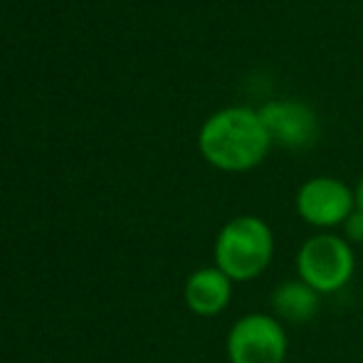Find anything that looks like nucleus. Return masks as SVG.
<instances>
[{
	"label": "nucleus",
	"instance_id": "obj_1",
	"mask_svg": "<svg viewBox=\"0 0 363 363\" xmlns=\"http://www.w3.org/2000/svg\"><path fill=\"white\" fill-rule=\"evenodd\" d=\"M272 146L267 126L257 109L228 106L203 124L198 148L211 166L228 173H245L264 161Z\"/></svg>",
	"mask_w": 363,
	"mask_h": 363
},
{
	"label": "nucleus",
	"instance_id": "obj_2",
	"mask_svg": "<svg viewBox=\"0 0 363 363\" xmlns=\"http://www.w3.org/2000/svg\"><path fill=\"white\" fill-rule=\"evenodd\" d=\"M216 267L233 282H252L267 272L274 257V233L262 218L240 216L220 228L216 238Z\"/></svg>",
	"mask_w": 363,
	"mask_h": 363
},
{
	"label": "nucleus",
	"instance_id": "obj_3",
	"mask_svg": "<svg viewBox=\"0 0 363 363\" xmlns=\"http://www.w3.org/2000/svg\"><path fill=\"white\" fill-rule=\"evenodd\" d=\"M356 272L354 245L341 235L316 233L296 252V274L319 294H334L351 282Z\"/></svg>",
	"mask_w": 363,
	"mask_h": 363
},
{
	"label": "nucleus",
	"instance_id": "obj_4",
	"mask_svg": "<svg viewBox=\"0 0 363 363\" xmlns=\"http://www.w3.org/2000/svg\"><path fill=\"white\" fill-rule=\"evenodd\" d=\"M287 331L272 314H247L228 334L230 363H284Z\"/></svg>",
	"mask_w": 363,
	"mask_h": 363
},
{
	"label": "nucleus",
	"instance_id": "obj_5",
	"mask_svg": "<svg viewBox=\"0 0 363 363\" xmlns=\"http://www.w3.org/2000/svg\"><path fill=\"white\" fill-rule=\"evenodd\" d=\"M294 203L299 218L324 233V230L341 228L346 218L356 211V191H351L339 178L316 176L296 191Z\"/></svg>",
	"mask_w": 363,
	"mask_h": 363
},
{
	"label": "nucleus",
	"instance_id": "obj_6",
	"mask_svg": "<svg viewBox=\"0 0 363 363\" xmlns=\"http://www.w3.org/2000/svg\"><path fill=\"white\" fill-rule=\"evenodd\" d=\"M257 111L272 136V144H282L284 148H306L314 144L319 119H316L314 109H309L306 104L279 99L267 101Z\"/></svg>",
	"mask_w": 363,
	"mask_h": 363
},
{
	"label": "nucleus",
	"instance_id": "obj_7",
	"mask_svg": "<svg viewBox=\"0 0 363 363\" xmlns=\"http://www.w3.org/2000/svg\"><path fill=\"white\" fill-rule=\"evenodd\" d=\"M186 304L198 316H218L228 309L233 296V279L218 267H203L193 272L183 289Z\"/></svg>",
	"mask_w": 363,
	"mask_h": 363
},
{
	"label": "nucleus",
	"instance_id": "obj_8",
	"mask_svg": "<svg viewBox=\"0 0 363 363\" xmlns=\"http://www.w3.org/2000/svg\"><path fill=\"white\" fill-rule=\"evenodd\" d=\"M319 304L321 294L301 279H289L272 291V316L282 324H309L319 311Z\"/></svg>",
	"mask_w": 363,
	"mask_h": 363
},
{
	"label": "nucleus",
	"instance_id": "obj_9",
	"mask_svg": "<svg viewBox=\"0 0 363 363\" xmlns=\"http://www.w3.org/2000/svg\"><path fill=\"white\" fill-rule=\"evenodd\" d=\"M341 228H344V240H346V242L363 245V211H361V208H356V211L346 218V223L341 225Z\"/></svg>",
	"mask_w": 363,
	"mask_h": 363
},
{
	"label": "nucleus",
	"instance_id": "obj_10",
	"mask_svg": "<svg viewBox=\"0 0 363 363\" xmlns=\"http://www.w3.org/2000/svg\"><path fill=\"white\" fill-rule=\"evenodd\" d=\"M356 208H361L363 211V176L359 181V186H356Z\"/></svg>",
	"mask_w": 363,
	"mask_h": 363
}]
</instances>
